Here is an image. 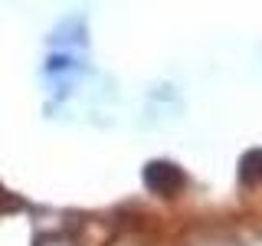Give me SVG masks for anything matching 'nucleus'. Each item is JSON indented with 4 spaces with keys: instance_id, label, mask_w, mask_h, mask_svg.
Wrapping results in <instances>:
<instances>
[{
    "instance_id": "f257e3e1",
    "label": "nucleus",
    "mask_w": 262,
    "mask_h": 246,
    "mask_svg": "<svg viewBox=\"0 0 262 246\" xmlns=\"http://www.w3.org/2000/svg\"><path fill=\"white\" fill-rule=\"evenodd\" d=\"M144 184H147V191H154L161 197H170L184 187V174H180V168L170 164V161H151L144 168Z\"/></svg>"
},
{
    "instance_id": "f03ea898",
    "label": "nucleus",
    "mask_w": 262,
    "mask_h": 246,
    "mask_svg": "<svg viewBox=\"0 0 262 246\" xmlns=\"http://www.w3.org/2000/svg\"><path fill=\"white\" fill-rule=\"evenodd\" d=\"M187 246H239V243L226 230H196V233H190Z\"/></svg>"
},
{
    "instance_id": "7ed1b4c3",
    "label": "nucleus",
    "mask_w": 262,
    "mask_h": 246,
    "mask_svg": "<svg viewBox=\"0 0 262 246\" xmlns=\"http://www.w3.org/2000/svg\"><path fill=\"white\" fill-rule=\"evenodd\" d=\"M82 36H85V33H82V20H79V16H72V20L62 23V27H56L53 43L56 46H72V43H79Z\"/></svg>"
},
{
    "instance_id": "20e7f679",
    "label": "nucleus",
    "mask_w": 262,
    "mask_h": 246,
    "mask_svg": "<svg viewBox=\"0 0 262 246\" xmlns=\"http://www.w3.org/2000/svg\"><path fill=\"white\" fill-rule=\"evenodd\" d=\"M239 180L243 184H259L262 180V151H249L239 161Z\"/></svg>"
},
{
    "instance_id": "39448f33",
    "label": "nucleus",
    "mask_w": 262,
    "mask_h": 246,
    "mask_svg": "<svg viewBox=\"0 0 262 246\" xmlns=\"http://www.w3.org/2000/svg\"><path fill=\"white\" fill-rule=\"evenodd\" d=\"M33 246H76V243H72L69 236H62V233H43Z\"/></svg>"
}]
</instances>
